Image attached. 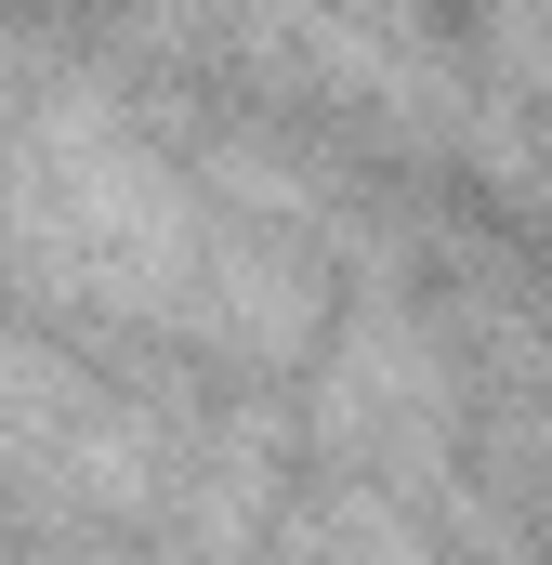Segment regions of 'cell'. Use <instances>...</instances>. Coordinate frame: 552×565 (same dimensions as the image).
<instances>
[{
  "label": "cell",
  "instance_id": "obj_2",
  "mask_svg": "<svg viewBox=\"0 0 552 565\" xmlns=\"http://www.w3.org/2000/svg\"><path fill=\"white\" fill-rule=\"evenodd\" d=\"M171 434L145 422L132 395H106L66 342L0 329V473L53 513H158L171 500Z\"/></svg>",
  "mask_w": 552,
  "mask_h": 565
},
{
  "label": "cell",
  "instance_id": "obj_6",
  "mask_svg": "<svg viewBox=\"0 0 552 565\" xmlns=\"http://www.w3.org/2000/svg\"><path fill=\"white\" fill-rule=\"evenodd\" d=\"M474 13H487V53H500L513 106H540V119H552V0H474Z\"/></svg>",
  "mask_w": 552,
  "mask_h": 565
},
{
  "label": "cell",
  "instance_id": "obj_3",
  "mask_svg": "<svg viewBox=\"0 0 552 565\" xmlns=\"http://www.w3.org/2000/svg\"><path fill=\"white\" fill-rule=\"evenodd\" d=\"M316 422H329V447H342L369 487H421V473H447L460 395H447V369H434V342H421L408 316L369 302V316L329 342V369H316Z\"/></svg>",
  "mask_w": 552,
  "mask_h": 565
},
{
  "label": "cell",
  "instance_id": "obj_4",
  "mask_svg": "<svg viewBox=\"0 0 552 565\" xmlns=\"http://www.w3.org/2000/svg\"><path fill=\"white\" fill-rule=\"evenodd\" d=\"M158 513L184 526V565H237L264 540V513H276V434L237 422V434H211L198 460H171V500Z\"/></svg>",
  "mask_w": 552,
  "mask_h": 565
},
{
  "label": "cell",
  "instance_id": "obj_1",
  "mask_svg": "<svg viewBox=\"0 0 552 565\" xmlns=\"http://www.w3.org/2000/svg\"><path fill=\"white\" fill-rule=\"evenodd\" d=\"M211 198L40 40H0V277L40 316L184 329Z\"/></svg>",
  "mask_w": 552,
  "mask_h": 565
},
{
  "label": "cell",
  "instance_id": "obj_5",
  "mask_svg": "<svg viewBox=\"0 0 552 565\" xmlns=\"http://www.w3.org/2000/svg\"><path fill=\"white\" fill-rule=\"evenodd\" d=\"M276 565H434V553H421V526L395 513V487L355 473V487H329V500L276 540Z\"/></svg>",
  "mask_w": 552,
  "mask_h": 565
}]
</instances>
